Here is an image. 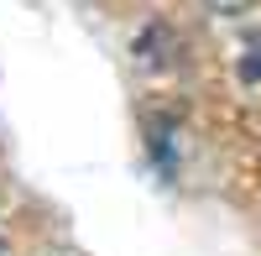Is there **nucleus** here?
<instances>
[{"instance_id": "1", "label": "nucleus", "mask_w": 261, "mask_h": 256, "mask_svg": "<svg viewBox=\"0 0 261 256\" xmlns=\"http://www.w3.org/2000/svg\"><path fill=\"white\" fill-rule=\"evenodd\" d=\"M235 73H241V84H261V32H251V37H246Z\"/></svg>"}, {"instance_id": "2", "label": "nucleus", "mask_w": 261, "mask_h": 256, "mask_svg": "<svg viewBox=\"0 0 261 256\" xmlns=\"http://www.w3.org/2000/svg\"><path fill=\"white\" fill-rule=\"evenodd\" d=\"M204 6L214 11V16H241V11H251L256 0H204Z\"/></svg>"}]
</instances>
